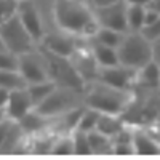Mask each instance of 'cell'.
<instances>
[{
    "mask_svg": "<svg viewBox=\"0 0 160 160\" xmlns=\"http://www.w3.org/2000/svg\"><path fill=\"white\" fill-rule=\"evenodd\" d=\"M51 13L58 31L77 38H90L98 29L93 7L83 0H55Z\"/></svg>",
    "mask_w": 160,
    "mask_h": 160,
    "instance_id": "6da1fadb",
    "label": "cell"
},
{
    "mask_svg": "<svg viewBox=\"0 0 160 160\" xmlns=\"http://www.w3.org/2000/svg\"><path fill=\"white\" fill-rule=\"evenodd\" d=\"M131 102V91L111 87L99 80H93L87 83L83 90V106L98 111L99 114L123 115L125 112H128Z\"/></svg>",
    "mask_w": 160,
    "mask_h": 160,
    "instance_id": "7a4b0ae2",
    "label": "cell"
},
{
    "mask_svg": "<svg viewBox=\"0 0 160 160\" xmlns=\"http://www.w3.org/2000/svg\"><path fill=\"white\" fill-rule=\"evenodd\" d=\"M158 42H149L139 32H125L115 48L118 64L131 71H138L149 61L157 59Z\"/></svg>",
    "mask_w": 160,
    "mask_h": 160,
    "instance_id": "3957f363",
    "label": "cell"
},
{
    "mask_svg": "<svg viewBox=\"0 0 160 160\" xmlns=\"http://www.w3.org/2000/svg\"><path fill=\"white\" fill-rule=\"evenodd\" d=\"M82 104H83V91H78V90H74L69 87L56 85V88L38 106H35L34 109L38 114L55 120V118L61 117L64 112H68V111L77 108V106H82Z\"/></svg>",
    "mask_w": 160,
    "mask_h": 160,
    "instance_id": "277c9868",
    "label": "cell"
},
{
    "mask_svg": "<svg viewBox=\"0 0 160 160\" xmlns=\"http://www.w3.org/2000/svg\"><path fill=\"white\" fill-rule=\"evenodd\" d=\"M0 38H2L5 50H8L16 56L38 47L37 42L32 38V35L26 31L22 22L16 16V13L0 24Z\"/></svg>",
    "mask_w": 160,
    "mask_h": 160,
    "instance_id": "5b68a950",
    "label": "cell"
},
{
    "mask_svg": "<svg viewBox=\"0 0 160 160\" xmlns=\"http://www.w3.org/2000/svg\"><path fill=\"white\" fill-rule=\"evenodd\" d=\"M16 69L21 74V77L24 78L26 85L43 82V80H51L47 58H45L43 51L40 48H34L28 53L18 55Z\"/></svg>",
    "mask_w": 160,
    "mask_h": 160,
    "instance_id": "8992f818",
    "label": "cell"
},
{
    "mask_svg": "<svg viewBox=\"0 0 160 160\" xmlns=\"http://www.w3.org/2000/svg\"><path fill=\"white\" fill-rule=\"evenodd\" d=\"M95 18L99 28H108L117 32H128L127 29V3L123 0H117L114 3L93 7Z\"/></svg>",
    "mask_w": 160,
    "mask_h": 160,
    "instance_id": "52a82bcc",
    "label": "cell"
},
{
    "mask_svg": "<svg viewBox=\"0 0 160 160\" xmlns=\"http://www.w3.org/2000/svg\"><path fill=\"white\" fill-rule=\"evenodd\" d=\"M85 38H77L74 35H69L62 31H56V32H45L43 37L40 38L38 47L51 53L56 56H62V58H71L75 50L80 47L78 42Z\"/></svg>",
    "mask_w": 160,
    "mask_h": 160,
    "instance_id": "ba28073f",
    "label": "cell"
},
{
    "mask_svg": "<svg viewBox=\"0 0 160 160\" xmlns=\"http://www.w3.org/2000/svg\"><path fill=\"white\" fill-rule=\"evenodd\" d=\"M16 16L19 18V21L22 22V26L26 28L32 38L37 42H40V38L43 37L45 26L42 21V16H40V11L37 8V5L34 3V0H24V2H19L16 7Z\"/></svg>",
    "mask_w": 160,
    "mask_h": 160,
    "instance_id": "9c48e42d",
    "label": "cell"
},
{
    "mask_svg": "<svg viewBox=\"0 0 160 160\" xmlns=\"http://www.w3.org/2000/svg\"><path fill=\"white\" fill-rule=\"evenodd\" d=\"M135 77L136 71L123 68L122 64L109 66V68H98L96 72V80H99V82L128 91H131V88L135 87Z\"/></svg>",
    "mask_w": 160,
    "mask_h": 160,
    "instance_id": "30bf717a",
    "label": "cell"
},
{
    "mask_svg": "<svg viewBox=\"0 0 160 160\" xmlns=\"http://www.w3.org/2000/svg\"><path fill=\"white\" fill-rule=\"evenodd\" d=\"M32 109H34V104H32V99L29 96L28 90H26V87L10 91V96H8V101L5 106V115L8 118L18 122L21 117H24Z\"/></svg>",
    "mask_w": 160,
    "mask_h": 160,
    "instance_id": "8fae6325",
    "label": "cell"
},
{
    "mask_svg": "<svg viewBox=\"0 0 160 160\" xmlns=\"http://www.w3.org/2000/svg\"><path fill=\"white\" fill-rule=\"evenodd\" d=\"M131 146L138 155H158L160 144L157 135H152L149 128H136L131 131Z\"/></svg>",
    "mask_w": 160,
    "mask_h": 160,
    "instance_id": "7c38bea8",
    "label": "cell"
},
{
    "mask_svg": "<svg viewBox=\"0 0 160 160\" xmlns=\"http://www.w3.org/2000/svg\"><path fill=\"white\" fill-rule=\"evenodd\" d=\"M18 125L21 127V130L24 131L26 136H34L37 133H42L45 130H50V127L53 125V120L38 114L35 109H32L31 112H28L24 117H21L18 120Z\"/></svg>",
    "mask_w": 160,
    "mask_h": 160,
    "instance_id": "4fadbf2b",
    "label": "cell"
},
{
    "mask_svg": "<svg viewBox=\"0 0 160 160\" xmlns=\"http://www.w3.org/2000/svg\"><path fill=\"white\" fill-rule=\"evenodd\" d=\"M87 45H88V50H90L91 56L95 59L98 68H109V66L118 64L115 48L101 45V43L95 42V40H91V38H87Z\"/></svg>",
    "mask_w": 160,
    "mask_h": 160,
    "instance_id": "5bb4252c",
    "label": "cell"
},
{
    "mask_svg": "<svg viewBox=\"0 0 160 160\" xmlns=\"http://www.w3.org/2000/svg\"><path fill=\"white\" fill-rule=\"evenodd\" d=\"M123 128H127L125 122L122 120V115H112V114H99L96 130L101 131L102 135L109 136L111 139L118 135Z\"/></svg>",
    "mask_w": 160,
    "mask_h": 160,
    "instance_id": "9a60e30c",
    "label": "cell"
},
{
    "mask_svg": "<svg viewBox=\"0 0 160 160\" xmlns=\"http://www.w3.org/2000/svg\"><path fill=\"white\" fill-rule=\"evenodd\" d=\"M55 88H56V83L53 82V80H43V82H37V83L26 85V90H28L29 96H31V99H32L34 108L42 102Z\"/></svg>",
    "mask_w": 160,
    "mask_h": 160,
    "instance_id": "2e32d148",
    "label": "cell"
},
{
    "mask_svg": "<svg viewBox=\"0 0 160 160\" xmlns=\"http://www.w3.org/2000/svg\"><path fill=\"white\" fill-rule=\"evenodd\" d=\"M87 138L90 142L91 154H111L112 148V139L109 136L102 135L98 130H91L87 133Z\"/></svg>",
    "mask_w": 160,
    "mask_h": 160,
    "instance_id": "e0dca14e",
    "label": "cell"
},
{
    "mask_svg": "<svg viewBox=\"0 0 160 160\" xmlns=\"http://www.w3.org/2000/svg\"><path fill=\"white\" fill-rule=\"evenodd\" d=\"M48 154H53V155H71V154H74L72 133H58Z\"/></svg>",
    "mask_w": 160,
    "mask_h": 160,
    "instance_id": "ac0fdd59",
    "label": "cell"
},
{
    "mask_svg": "<svg viewBox=\"0 0 160 160\" xmlns=\"http://www.w3.org/2000/svg\"><path fill=\"white\" fill-rule=\"evenodd\" d=\"M123 34L122 32H117V31H112V29H108V28H99L95 31L90 38L95 40V42L101 43V45H106V47H111V48H117L120 40H122Z\"/></svg>",
    "mask_w": 160,
    "mask_h": 160,
    "instance_id": "d6986e66",
    "label": "cell"
},
{
    "mask_svg": "<svg viewBox=\"0 0 160 160\" xmlns=\"http://www.w3.org/2000/svg\"><path fill=\"white\" fill-rule=\"evenodd\" d=\"M146 18V7L127 5V29L128 32H138Z\"/></svg>",
    "mask_w": 160,
    "mask_h": 160,
    "instance_id": "ffe728a7",
    "label": "cell"
},
{
    "mask_svg": "<svg viewBox=\"0 0 160 160\" xmlns=\"http://www.w3.org/2000/svg\"><path fill=\"white\" fill-rule=\"evenodd\" d=\"M26 82L18 72V69H3L0 71V88H5L8 91L24 88Z\"/></svg>",
    "mask_w": 160,
    "mask_h": 160,
    "instance_id": "44dd1931",
    "label": "cell"
},
{
    "mask_svg": "<svg viewBox=\"0 0 160 160\" xmlns=\"http://www.w3.org/2000/svg\"><path fill=\"white\" fill-rule=\"evenodd\" d=\"M98 118H99V112L98 111L90 109V108H87V106H83V111H82V114H80V118H78V123H77L75 130L83 131V133H88L91 130H96Z\"/></svg>",
    "mask_w": 160,
    "mask_h": 160,
    "instance_id": "7402d4cb",
    "label": "cell"
},
{
    "mask_svg": "<svg viewBox=\"0 0 160 160\" xmlns=\"http://www.w3.org/2000/svg\"><path fill=\"white\" fill-rule=\"evenodd\" d=\"M72 139H74V154H80V155L91 154L87 133L78 131V130H74V131H72Z\"/></svg>",
    "mask_w": 160,
    "mask_h": 160,
    "instance_id": "603a6c76",
    "label": "cell"
},
{
    "mask_svg": "<svg viewBox=\"0 0 160 160\" xmlns=\"http://www.w3.org/2000/svg\"><path fill=\"white\" fill-rule=\"evenodd\" d=\"M142 37H146L149 42H158V35H160V21L151 22V24H144L142 28L138 31Z\"/></svg>",
    "mask_w": 160,
    "mask_h": 160,
    "instance_id": "cb8c5ba5",
    "label": "cell"
},
{
    "mask_svg": "<svg viewBox=\"0 0 160 160\" xmlns=\"http://www.w3.org/2000/svg\"><path fill=\"white\" fill-rule=\"evenodd\" d=\"M18 56L10 53L8 50H0V71L3 69H16Z\"/></svg>",
    "mask_w": 160,
    "mask_h": 160,
    "instance_id": "d4e9b609",
    "label": "cell"
},
{
    "mask_svg": "<svg viewBox=\"0 0 160 160\" xmlns=\"http://www.w3.org/2000/svg\"><path fill=\"white\" fill-rule=\"evenodd\" d=\"M16 7L18 3L13 2V0H0V24L15 15Z\"/></svg>",
    "mask_w": 160,
    "mask_h": 160,
    "instance_id": "484cf974",
    "label": "cell"
},
{
    "mask_svg": "<svg viewBox=\"0 0 160 160\" xmlns=\"http://www.w3.org/2000/svg\"><path fill=\"white\" fill-rule=\"evenodd\" d=\"M111 154L115 155H133L135 151H133L131 141L130 142H122V141H114L112 148H111Z\"/></svg>",
    "mask_w": 160,
    "mask_h": 160,
    "instance_id": "4316f807",
    "label": "cell"
},
{
    "mask_svg": "<svg viewBox=\"0 0 160 160\" xmlns=\"http://www.w3.org/2000/svg\"><path fill=\"white\" fill-rule=\"evenodd\" d=\"M13 122L15 120H11L8 117H3V118H0V149H2V146L8 136V133H10V128L13 125Z\"/></svg>",
    "mask_w": 160,
    "mask_h": 160,
    "instance_id": "83f0119b",
    "label": "cell"
},
{
    "mask_svg": "<svg viewBox=\"0 0 160 160\" xmlns=\"http://www.w3.org/2000/svg\"><path fill=\"white\" fill-rule=\"evenodd\" d=\"M127 5H139V7H146V8H152V10H158V0H123Z\"/></svg>",
    "mask_w": 160,
    "mask_h": 160,
    "instance_id": "f1b7e54d",
    "label": "cell"
},
{
    "mask_svg": "<svg viewBox=\"0 0 160 160\" xmlns=\"http://www.w3.org/2000/svg\"><path fill=\"white\" fill-rule=\"evenodd\" d=\"M8 96H10V91L5 90V88H0V109H2V111H5V106H7Z\"/></svg>",
    "mask_w": 160,
    "mask_h": 160,
    "instance_id": "f546056e",
    "label": "cell"
},
{
    "mask_svg": "<svg viewBox=\"0 0 160 160\" xmlns=\"http://www.w3.org/2000/svg\"><path fill=\"white\" fill-rule=\"evenodd\" d=\"M93 7H101V5H108V3H114L117 0H91Z\"/></svg>",
    "mask_w": 160,
    "mask_h": 160,
    "instance_id": "4dcf8cb0",
    "label": "cell"
},
{
    "mask_svg": "<svg viewBox=\"0 0 160 160\" xmlns=\"http://www.w3.org/2000/svg\"><path fill=\"white\" fill-rule=\"evenodd\" d=\"M3 117H7V115H5V111L0 109V118H3Z\"/></svg>",
    "mask_w": 160,
    "mask_h": 160,
    "instance_id": "1f68e13d",
    "label": "cell"
},
{
    "mask_svg": "<svg viewBox=\"0 0 160 160\" xmlns=\"http://www.w3.org/2000/svg\"><path fill=\"white\" fill-rule=\"evenodd\" d=\"M0 50H5V47H3V43H2V38H0Z\"/></svg>",
    "mask_w": 160,
    "mask_h": 160,
    "instance_id": "d6a6232c",
    "label": "cell"
},
{
    "mask_svg": "<svg viewBox=\"0 0 160 160\" xmlns=\"http://www.w3.org/2000/svg\"><path fill=\"white\" fill-rule=\"evenodd\" d=\"M13 2H16V3H19V2H24V0H13Z\"/></svg>",
    "mask_w": 160,
    "mask_h": 160,
    "instance_id": "836d02e7",
    "label": "cell"
}]
</instances>
